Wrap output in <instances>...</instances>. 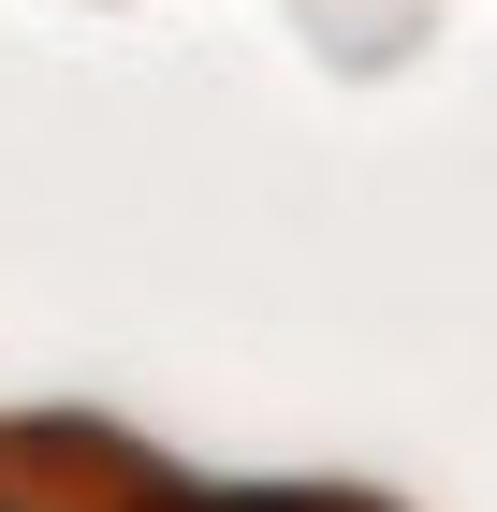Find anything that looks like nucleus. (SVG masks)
I'll return each mask as SVG.
<instances>
[{"mask_svg":"<svg viewBox=\"0 0 497 512\" xmlns=\"http://www.w3.org/2000/svg\"><path fill=\"white\" fill-rule=\"evenodd\" d=\"M191 512H366V498H191Z\"/></svg>","mask_w":497,"mask_h":512,"instance_id":"1","label":"nucleus"}]
</instances>
